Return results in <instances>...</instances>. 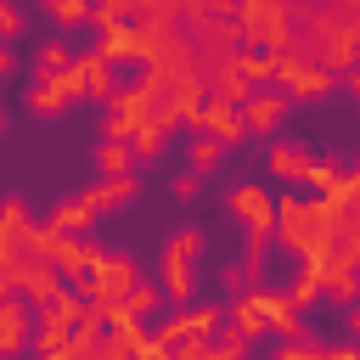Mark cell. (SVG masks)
<instances>
[{
    "label": "cell",
    "instance_id": "obj_1",
    "mask_svg": "<svg viewBox=\"0 0 360 360\" xmlns=\"http://www.w3.org/2000/svg\"><path fill=\"white\" fill-rule=\"evenodd\" d=\"M231 22H236V34H242V51H270V56H281V51H292V0H236V11H231Z\"/></svg>",
    "mask_w": 360,
    "mask_h": 360
},
{
    "label": "cell",
    "instance_id": "obj_2",
    "mask_svg": "<svg viewBox=\"0 0 360 360\" xmlns=\"http://www.w3.org/2000/svg\"><path fill=\"white\" fill-rule=\"evenodd\" d=\"M219 208H225L231 225H242L248 248H270V231H276V197H270L264 180H231L225 197H219Z\"/></svg>",
    "mask_w": 360,
    "mask_h": 360
},
{
    "label": "cell",
    "instance_id": "obj_3",
    "mask_svg": "<svg viewBox=\"0 0 360 360\" xmlns=\"http://www.w3.org/2000/svg\"><path fill=\"white\" fill-rule=\"evenodd\" d=\"M141 281V264H135V253H124V248H107L101 253V264L73 287L90 309H101V304H118V298H129V287Z\"/></svg>",
    "mask_w": 360,
    "mask_h": 360
},
{
    "label": "cell",
    "instance_id": "obj_4",
    "mask_svg": "<svg viewBox=\"0 0 360 360\" xmlns=\"http://www.w3.org/2000/svg\"><path fill=\"white\" fill-rule=\"evenodd\" d=\"M276 90H281L287 101L321 107V101H332V96H338V79H332L326 68H315L309 56H298V51H281V56H276Z\"/></svg>",
    "mask_w": 360,
    "mask_h": 360
},
{
    "label": "cell",
    "instance_id": "obj_5",
    "mask_svg": "<svg viewBox=\"0 0 360 360\" xmlns=\"http://www.w3.org/2000/svg\"><path fill=\"white\" fill-rule=\"evenodd\" d=\"M219 326H225V309H219V304H186V309H174V315L158 321L152 343L174 349V343H186V338H214Z\"/></svg>",
    "mask_w": 360,
    "mask_h": 360
},
{
    "label": "cell",
    "instance_id": "obj_6",
    "mask_svg": "<svg viewBox=\"0 0 360 360\" xmlns=\"http://www.w3.org/2000/svg\"><path fill=\"white\" fill-rule=\"evenodd\" d=\"M84 101V84H79V73L68 68V73H51V79H34V90H28V112L34 118H62L68 107H79Z\"/></svg>",
    "mask_w": 360,
    "mask_h": 360
},
{
    "label": "cell",
    "instance_id": "obj_7",
    "mask_svg": "<svg viewBox=\"0 0 360 360\" xmlns=\"http://www.w3.org/2000/svg\"><path fill=\"white\" fill-rule=\"evenodd\" d=\"M315 146L309 141H298V135H281V141H270L264 146V174L270 180H287V186H304V174L315 169Z\"/></svg>",
    "mask_w": 360,
    "mask_h": 360
},
{
    "label": "cell",
    "instance_id": "obj_8",
    "mask_svg": "<svg viewBox=\"0 0 360 360\" xmlns=\"http://www.w3.org/2000/svg\"><path fill=\"white\" fill-rule=\"evenodd\" d=\"M158 96H163V73L141 68L135 84H118V90L107 96V112H118V118H129V124H146L152 107H158Z\"/></svg>",
    "mask_w": 360,
    "mask_h": 360
},
{
    "label": "cell",
    "instance_id": "obj_9",
    "mask_svg": "<svg viewBox=\"0 0 360 360\" xmlns=\"http://www.w3.org/2000/svg\"><path fill=\"white\" fill-rule=\"evenodd\" d=\"M287 107H292V101H287L281 90H270V84H264V90H248V96L236 101V112H242V129H248V141H253V135H276V129L287 124Z\"/></svg>",
    "mask_w": 360,
    "mask_h": 360
},
{
    "label": "cell",
    "instance_id": "obj_10",
    "mask_svg": "<svg viewBox=\"0 0 360 360\" xmlns=\"http://www.w3.org/2000/svg\"><path fill=\"white\" fill-rule=\"evenodd\" d=\"M62 292H68V281L56 276L51 259H28V253L17 259V298H28L34 309H51Z\"/></svg>",
    "mask_w": 360,
    "mask_h": 360
},
{
    "label": "cell",
    "instance_id": "obj_11",
    "mask_svg": "<svg viewBox=\"0 0 360 360\" xmlns=\"http://www.w3.org/2000/svg\"><path fill=\"white\" fill-rule=\"evenodd\" d=\"M197 129H202V135H214V141H219V152H242V146H248V129H242L236 101L208 96V101H202V112H197Z\"/></svg>",
    "mask_w": 360,
    "mask_h": 360
},
{
    "label": "cell",
    "instance_id": "obj_12",
    "mask_svg": "<svg viewBox=\"0 0 360 360\" xmlns=\"http://www.w3.org/2000/svg\"><path fill=\"white\" fill-rule=\"evenodd\" d=\"M101 253H107V248H101L96 236H56L51 264H56V276H62L68 287H79V281H84V276L101 264Z\"/></svg>",
    "mask_w": 360,
    "mask_h": 360
},
{
    "label": "cell",
    "instance_id": "obj_13",
    "mask_svg": "<svg viewBox=\"0 0 360 360\" xmlns=\"http://www.w3.org/2000/svg\"><path fill=\"white\" fill-rule=\"evenodd\" d=\"M34 321H39V309L28 298H6L0 304V360H17L34 343Z\"/></svg>",
    "mask_w": 360,
    "mask_h": 360
},
{
    "label": "cell",
    "instance_id": "obj_14",
    "mask_svg": "<svg viewBox=\"0 0 360 360\" xmlns=\"http://www.w3.org/2000/svg\"><path fill=\"white\" fill-rule=\"evenodd\" d=\"M141 197V174H118V180H90L84 191H79V202H84V214L90 219H101V214H112V208H129Z\"/></svg>",
    "mask_w": 360,
    "mask_h": 360
},
{
    "label": "cell",
    "instance_id": "obj_15",
    "mask_svg": "<svg viewBox=\"0 0 360 360\" xmlns=\"http://www.w3.org/2000/svg\"><path fill=\"white\" fill-rule=\"evenodd\" d=\"M28 225H34L28 202H22V197H0V259H6V264L22 259V231H28Z\"/></svg>",
    "mask_w": 360,
    "mask_h": 360
},
{
    "label": "cell",
    "instance_id": "obj_16",
    "mask_svg": "<svg viewBox=\"0 0 360 360\" xmlns=\"http://www.w3.org/2000/svg\"><path fill=\"white\" fill-rule=\"evenodd\" d=\"M73 73H79V84H84V101H101V107H107V96L118 90V84H112V62H101L96 51H79V56H73Z\"/></svg>",
    "mask_w": 360,
    "mask_h": 360
},
{
    "label": "cell",
    "instance_id": "obj_17",
    "mask_svg": "<svg viewBox=\"0 0 360 360\" xmlns=\"http://www.w3.org/2000/svg\"><path fill=\"white\" fill-rule=\"evenodd\" d=\"M90 163H96V174H101V180H118V174H141V163H135L129 141H96Z\"/></svg>",
    "mask_w": 360,
    "mask_h": 360
},
{
    "label": "cell",
    "instance_id": "obj_18",
    "mask_svg": "<svg viewBox=\"0 0 360 360\" xmlns=\"http://www.w3.org/2000/svg\"><path fill=\"white\" fill-rule=\"evenodd\" d=\"M332 264L360 270V191L343 202V231H338V253H332Z\"/></svg>",
    "mask_w": 360,
    "mask_h": 360
},
{
    "label": "cell",
    "instance_id": "obj_19",
    "mask_svg": "<svg viewBox=\"0 0 360 360\" xmlns=\"http://www.w3.org/2000/svg\"><path fill=\"white\" fill-rule=\"evenodd\" d=\"M202 248H208V231H202V225H180V231L163 242V264H197Z\"/></svg>",
    "mask_w": 360,
    "mask_h": 360
},
{
    "label": "cell",
    "instance_id": "obj_20",
    "mask_svg": "<svg viewBox=\"0 0 360 360\" xmlns=\"http://www.w3.org/2000/svg\"><path fill=\"white\" fill-rule=\"evenodd\" d=\"M73 56H79V51H73V39H68V34H56V39H45V45L34 51V79H51V73H68V68H73Z\"/></svg>",
    "mask_w": 360,
    "mask_h": 360
},
{
    "label": "cell",
    "instance_id": "obj_21",
    "mask_svg": "<svg viewBox=\"0 0 360 360\" xmlns=\"http://www.w3.org/2000/svg\"><path fill=\"white\" fill-rule=\"evenodd\" d=\"M231 68L248 79V90L276 84V56H270V51H231Z\"/></svg>",
    "mask_w": 360,
    "mask_h": 360
},
{
    "label": "cell",
    "instance_id": "obj_22",
    "mask_svg": "<svg viewBox=\"0 0 360 360\" xmlns=\"http://www.w3.org/2000/svg\"><path fill=\"white\" fill-rule=\"evenodd\" d=\"M45 225H51L56 236H90V225H96V219L84 214V202H79V197H62V202L45 214Z\"/></svg>",
    "mask_w": 360,
    "mask_h": 360
},
{
    "label": "cell",
    "instance_id": "obj_23",
    "mask_svg": "<svg viewBox=\"0 0 360 360\" xmlns=\"http://www.w3.org/2000/svg\"><path fill=\"white\" fill-rule=\"evenodd\" d=\"M45 22L56 34H73V28H90V0H39Z\"/></svg>",
    "mask_w": 360,
    "mask_h": 360
},
{
    "label": "cell",
    "instance_id": "obj_24",
    "mask_svg": "<svg viewBox=\"0 0 360 360\" xmlns=\"http://www.w3.org/2000/svg\"><path fill=\"white\" fill-rule=\"evenodd\" d=\"M219 163H225V152H219V141H214V135H202V129H197V135H191V141H186V169H191V174H202V180H208V174H214V169H219Z\"/></svg>",
    "mask_w": 360,
    "mask_h": 360
},
{
    "label": "cell",
    "instance_id": "obj_25",
    "mask_svg": "<svg viewBox=\"0 0 360 360\" xmlns=\"http://www.w3.org/2000/svg\"><path fill=\"white\" fill-rule=\"evenodd\" d=\"M321 298H332V304H354L360 298V270H349V264H326V281H321Z\"/></svg>",
    "mask_w": 360,
    "mask_h": 360
},
{
    "label": "cell",
    "instance_id": "obj_26",
    "mask_svg": "<svg viewBox=\"0 0 360 360\" xmlns=\"http://www.w3.org/2000/svg\"><path fill=\"white\" fill-rule=\"evenodd\" d=\"M338 186H343V163L338 158H315V169L304 174V191H315V197H338Z\"/></svg>",
    "mask_w": 360,
    "mask_h": 360
},
{
    "label": "cell",
    "instance_id": "obj_27",
    "mask_svg": "<svg viewBox=\"0 0 360 360\" xmlns=\"http://www.w3.org/2000/svg\"><path fill=\"white\" fill-rule=\"evenodd\" d=\"M84 309H90V304H84V298H79V292L68 287V292H62V298H56L51 309H39V321H45V326H62V332H73V326L84 321Z\"/></svg>",
    "mask_w": 360,
    "mask_h": 360
},
{
    "label": "cell",
    "instance_id": "obj_28",
    "mask_svg": "<svg viewBox=\"0 0 360 360\" xmlns=\"http://www.w3.org/2000/svg\"><path fill=\"white\" fill-rule=\"evenodd\" d=\"M101 338H107V321H101L96 309H84V321H79V326H73V338H68V360H84Z\"/></svg>",
    "mask_w": 360,
    "mask_h": 360
},
{
    "label": "cell",
    "instance_id": "obj_29",
    "mask_svg": "<svg viewBox=\"0 0 360 360\" xmlns=\"http://www.w3.org/2000/svg\"><path fill=\"white\" fill-rule=\"evenodd\" d=\"M270 360H326V338L309 332V338H276Z\"/></svg>",
    "mask_w": 360,
    "mask_h": 360
},
{
    "label": "cell",
    "instance_id": "obj_30",
    "mask_svg": "<svg viewBox=\"0 0 360 360\" xmlns=\"http://www.w3.org/2000/svg\"><path fill=\"white\" fill-rule=\"evenodd\" d=\"M163 146H169V135L146 118V124H135V135H129V152H135V163H158L163 158Z\"/></svg>",
    "mask_w": 360,
    "mask_h": 360
},
{
    "label": "cell",
    "instance_id": "obj_31",
    "mask_svg": "<svg viewBox=\"0 0 360 360\" xmlns=\"http://www.w3.org/2000/svg\"><path fill=\"white\" fill-rule=\"evenodd\" d=\"M321 281H326V270H321V264H304L298 281L287 287V304H292V309H309V304L321 298Z\"/></svg>",
    "mask_w": 360,
    "mask_h": 360
},
{
    "label": "cell",
    "instance_id": "obj_32",
    "mask_svg": "<svg viewBox=\"0 0 360 360\" xmlns=\"http://www.w3.org/2000/svg\"><path fill=\"white\" fill-rule=\"evenodd\" d=\"M124 304H129V315H135V321H141V315H152V309H158V304H163V287H158V281H146V276H141V281H135V287H129V298H124Z\"/></svg>",
    "mask_w": 360,
    "mask_h": 360
},
{
    "label": "cell",
    "instance_id": "obj_33",
    "mask_svg": "<svg viewBox=\"0 0 360 360\" xmlns=\"http://www.w3.org/2000/svg\"><path fill=\"white\" fill-rule=\"evenodd\" d=\"M169 197H174V202H197V197H202V174L174 169V174H169Z\"/></svg>",
    "mask_w": 360,
    "mask_h": 360
},
{
    "label": "cell",
    "instance_id": "obj_34",
    "mask_svg": "<svg viewBox=\"0 0 360 360\" xmlns=\"http://www.w3.org/2000/svg\"><path fill=\"white\" fill-rule=\"evenodd\" d=\"M28 34V11L17 0H0V39H22Z\"/></svg>",
    "mask_w": 360,
    "mask_h": 360
},
{
    "label": "cell",
    "instance_id": "obj_35",
    "mask_svg": "<svg viewBox=\"0 0 360 360\" xmlns=\"http://www.w3.org/2000/svg\"><path fill=\"white\" fill-rule=\"evenodd\" d=\"M169 354H174V360H208V338H186V343H174Z\"/></svg>",
    "mask_w": 360,
    "mask_h": 360
},
{
    "label": "cell",
    "instance_id": "obj_36",
    "mask_svg": "<svg viewBox=\"0 0 360 360\" xmlns=\"http://www.w3.org/2000/svg\"><path fill=\"white\" fill-rule=\"evenodd\" d=\"M84 360H135V354H124L118 343H107V338H101V343H96V349L84 354Z\"/></svg>",
    "mask_w": 360,
    "mask_h": 360
},
{
    "label": "cell",
    "instance_id": "obj_37",
    "mask_svg": "<svg viewBox=\"0 0 360 360\" xmlns=\"http://www.w3.org/2000/svg\"><path fill=\"white\" fill-rule=\"evenodd\" d=\"M326 360H360V343L349 338V343H326Z\"/></svg>",
    "mask_w": 360,
    "mask_h": 360
},
{
    "label": "cell",
    "instance_id": "obj_38",
    "mask_svg": "<svg viewBox=\"0 0 360 360\" xmlns=\"http://www.w3.org/2000/svg\"><path fill=\"white\" fill-rule=\"evenodd\" d=\"M343 326H349V338H354V343H360V298H354V304H349V309H343Z\"/></svg>",
    "mask_w": 360,
    "mask_h": 360
},
{
    "label": "cell",
    "instance_id": "obj_39",
    "mask_svg": "<svg viewBox=\"0 0 360 360\" xmlns=\"http://www.w3.org/2000/svg\"><path fill=\"white\" fill-rule=\"evenodd\" d=\"M338 84H343V90H349V96H354V101H360V68H354V73H343V79H338Z\"/></svg>",
    "mask_w": 360,
    "mask_h": 360
},
{
    "label": "cell",
    "instance_id": "obj_40",
    "mask_svg": "<svg viewBox=\"0 0 360 360\" xmlns=\"http://www.w3.org/2000/svg\"><path fill=\"white\" fill-rule=\"evenodd\" d=\"M343 180H349V186H354V191H360V158H354V163H349V169H343Z\"/></svg>",
    "mask_w": 360,
    "mask_h": 360
},
{
    "label": "cell",
    "instance_id": "obj_41",
    "mask_svg": "<svg viewBox=\"0 0 360 360\" xmlns=\"http://www.w3.org/2000/svg\"><path fill=\"white\" fill-rule=\"evenodd\" d=\"M34 360H68V354H34Z\"/></svg>",
    "mask_w": 360,
    "mask_h": 360
},
{
    "label": "cell",
    "instance_id": "obj_42",
    "mask_svg": "<svg viewBox=\"0 0 360 360\" xmlns=\"http://www.w3.org/2000/svg\"><path fill=\"white\" fill-rule=\"evenodd\" d=\"M0 135H6V107H0Z\"/></svg>",
    "mask_w": 360,
    "mask_h": 360
}]
</instances>
